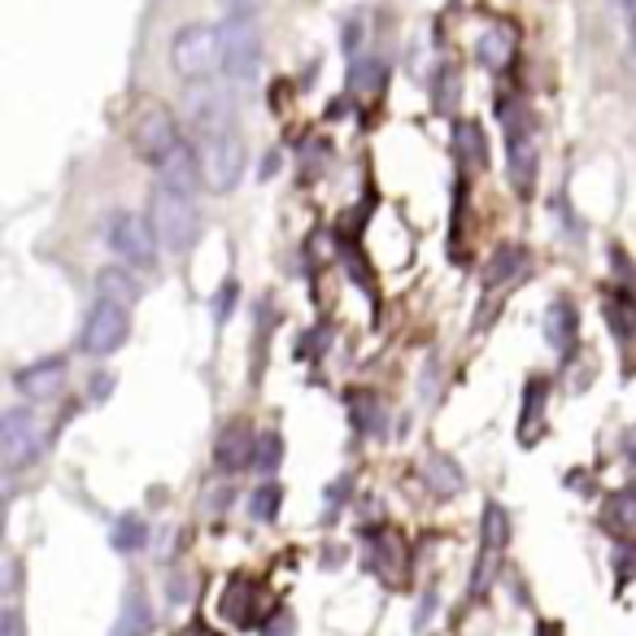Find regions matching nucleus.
<instances>
[{"instance_id":"nucleus-1","label":"nucleus","mask_w":636,"mask_h":636,"mask_svg":"<svg viewBox=\"0 0 636 636\" xmlns=\"http://www.w3.org/2000/svg\"><path fill=\"white\" fill-rule=\"evenodd\" d=\"M170 70L188 83H210L223 70V26H184L170 44Z\"/></svg>"},{"instance_id":"nucleus-2","label":"nucleus","mask_w":636,"mask_h":636,"mask_svg":"<svg viewBox=\"0 0 636 636\" xmlns=\"http://www.w3.org/2000/svg\"><path fill=\"white\" fill-rule=\"evenodd\" d=\"M153 227H157V240L170 249V254H188L197 240H201V210L188 192L179 188H166L157 184L153 188V210H149Z\"/></svg>"},{"instance_id":"nucleus-3","label":"nucleus","mask_w":636,"mask_h":636,"mask_svg":"<svg viewBox=\"0 0 636 636\" xmlns=\"http://www.w3.org/2000/svg\"><path fill=\"white\" fill-rule=\"evenodd\" d=\"M105 240H109V249L127 262V267H153L157 262V227H153V219H144V214H136V210H118V214H109V223H105Z\"/></svg>"},{"instance_id":"nucleus-4","label":"nucleus","mask_w":636,"mask_h":636,"mask_svg":"<svg viewBox=\"0 0 636 636\" xmlns=\"http://www.w3.org/2000/svg\"><path fill=\"white\" fill-rule=\"evenodd\" d=\"M188 122L201 140H214V136H227L236 131V96L219 83H192L188 92Z\"/></svg>"},{"instance_id":"nucleus-5","label":"nucleus","mask_w":636,"mask_h":636,"mask_svg":"<svg viewBox=\"0 0 636 636\" xmlns=\"http://www.w3.org/2000/svg\"><path fill=\"white\" fill-rule=\"evenodd\" d=\"M131 144H136V153H140L149 166H162V162L184 144V136H179V127H175V114L162 109V105H144V109L131 118Z\"/></svg>"},{"instance_id":"nucleus-6","label":"nucleus","mask_w":636,"mask_h":636,"mask_svg":"<svg viewBox=\"0 0 636 636\" xmlns=\"http://www.w3.org/2000/svg\"><path fill=\"white\" fill-rule=\"evenodd\" d=\"M262 70V35L254 17H227L223 22V74L232 83H249Z\"/></svg>"},{"instance_id":"nucleus-7","label":"nucleus","mask_w":636,"mask_h":636,"mask_svg":"<svg viewBox=\"0 0 636 636\" xmlns=\"http://www.w3.org/2000/svg\"><path fill=\"white\" fill-rule=\"evenodd\" d=\"M127 335H131V315H127V306L101 297V302L92 306L87 322H83V353L109 357V353H118V349L127 344Z\"/></svg>"},{"instance_id":"nucleus-8","label":"nucleus","mask_w":636,"mask_h":636,"mask_svg":"<svg viewBox=\"0 0 636 636\" xmlns=\"http://www.w3.org/2000/svg\"><path fill=\"white\" fill-rule=\"evenodd\" d=\"M201 162H205V184L214 192H232L245 179V140L236 131L214 136V140H205Z\"/></svg>"},{"instance_id":"nucleus-9","label":"nucleus","mask_w":636,"mask_h":636,"mask_svg":"<svg viewBox=\"0 0 636 636\" xmlns=\"http://www.w3.org/2000/svg\"><path fill=\"white\" fill-rule=\"evenodd\" d=\"M0 454H4L9 471H22L39 454V419L31 410H22V405L4 410V419H0Z\"/></svg>"},{"instance_id":"nucleus-10","label":"nucleus","mask_w":636,"mask_h":636,"mask_svg":"<svg viewBox=\"0 0 636 636\" xmlns=\"http://www.w3.org/2000/svg\"><path fill=\"white\" fill-rule=\"evenodd\" d=\"M157 175H162V184L166 188H179V192H188V197H197V188L205 184V162H201V153L184 140L162 166H157Z\"/></svg>"},{"instance_id":"nucleus-11","label":"nucleus","mask_w":636,"mask_h":636,"mask_svg":"<svg viewBox=\"0 0 636 636\" xmlns=\"http://www.w3.org/2000/svg\"><path fill=\"white\" fill-rule=\"evenodd\" d=\"M254 454H258V436H254L245 423H227L223 436H219V445H214V462H219V471L236 475V471L254 467Z\"/></svg>"},{"instance_id":"nucleus-12","label":"nucleus","mask_w":636,"mask_h":636,"mask_svg":"<svg viewBox=\"0 0 636 636\" xmlns=\"http://www.w3.org/2000/svg\"><path fill=\"white\" fill-rule=\"evenodd\" d=\"M13 384H17L22 397L48 401V397H57L61 384H66V362H61V357H44V362H35V366H22V370L13 375Z\"/></svg>"},{"instance_id":"nucleus-13","label":"nucleus","mask_w":636,"mask_h":636,"mask_svg":"<svg viewBox=\"0 0 636 636\" xmlns=\"http://www.w3.org/2000/svg\"><path fill=\"white\" fill-rule=\"evenodd\" d=\"M510 184L519 197H528L537 188V144L528 131L519 136V127L510 131Z\"/></svg>"},{"instance_id":"nucleus-14","label":"nucleus","mask_w":636,"mask_h":636,"mask_svg":"<svg viewBox=\"0 0 636 636\" xmlns=\"http://www.w3.org/2000/svg\"><path fill=\"white\" fill-rule=\"evenodd\" d=\"M258 602H262V589L254 580H232L227 593H223V615L240 628H254L258 624Z\"/></svg>"},{"instance_id":"nucleus-15","label":"nucleus","mask_w":636,"mask_h":636,"mask_svg":"<svg viewBox=\"0 0 636 636\" xmlns=\"http://www.w3.org/2000/svg\"><path fill=\"white\" fill-rule=\"evenodd\" d=\"M149 628H153V606H149V598H144V593H127L122 615H118V624H114V636H149Z\"/></svg>"},{"instance_id":"nucleus-16","label":"nucleus","mask_w":636,"mask_h":636,"mask_svg":"<svg viewBox=\"0 0 636 636\" xmlns=\"http://www.w3.org/2000/svg\"><path fill=\"white\" fill-rule=\"evenodd\" d=\"M480 61L484 66H493V70H502L510 57H515V31L510 26H488L484 35H480Z\"/></svg>"},{"instance_id":"nucleus-17","label":"nucleus","mask_w":636,"mask_h":636,"mask_svg":"<svg viewBox=\"0 0 636 636\" xmlns=\"http://www.w3.org/2000/svg\"><path fill=\"white\" fill-rule=\"evenodd\" d=\"M96 288H101L105 302H118V306H131V302L140 297V284H136L131 271H122V267L101 271V275H96Z\"/></svg>"},{"instance_id":"nucleus-18","label":"nucleus","mask_w":636,"mask_h":636,"mask_svg":"<svg viewBox=\"0 0 636 636\" xmlns=\"http://www.w3.org/2000/svg\"><path fill=\"white\" fill-rule=\"evenodd\" d=\"M545 335H550V344L563 349V353L576 344V310H572V302H554V306H550Z\"/></svg>"},{"instance_id":"nucleus-19","label":"nucleus","mask_w":636,"mask_h":636,"mask_svg":"<svg viewBox=\"0 0 636 636\" xmlns=\"http://www.w3.org/2000/svg\"><path fill=\"white\" fill-rule=\"evenodd\" d=\"M480 532H484V550H493V554L506 550V541H510V515L502 510V502H488V506H484Z\"/></svg>"},{"instance_id":"nucleus-20","label":"nucleus","mask_w":636,"mask_h":636,"mask_svg":"<svg viewBox=\"0 0 636 636\" xmlns=\"http://www.w3.org/2000/svg\"><path fill=\"white\" fill-rule=\"evenodd\" d=\"M454 149H458V157H462L467 166H484V162H488V144H484V131H480L475 122H462V127L454 131Z\"/></svg>"},{"instance_id":"nucleus-21","label":"nucleus","mask_w":636,"mask_h":636,"mask_svg":"<svg viewBox=\"0 0 636 636\" xmlns=\"http://www.w3.org/2000/svg\"><path fill=\"white\" fill-rule=\"evenodd\" d=\"M523 262H528V254H523V249H515V245L497 249V258H493V262H488V271H484V288L506 284L510 275H519V271H523Z\"/></svg>"},{"instance_id":"nucleus-22","label":"nucleus","mask_w":636,"mask_h":636,"mask_svg":"<svg viewBox=\"0 0 636 636\" xmlns=\"http://www.w3.org/2000/svg\"><path fill=\"white\" fill-rule=\"evenodd\" d=\"M144 541H149V528H144L140 515H122V519L114 523V550H118V554H131V550H140Z\"/></svg>"},{"instance_id":"nucleus-23","label":"nucleus","mask_w":636,"mask_h":636,"mask_svg":"<svg viewBox=\"0 0 636 636\" xmlns=\"http://www.w3.org/2000/svg\"><path fill=\"white\" fill-rule=\"evenodd\" d=\"M349 410H353L357 432H366V436H379V432H384V414H379V405L370 401V392H353Z\"/></svg>"},{"instance_id":"nucleus-24","label":"nucleus","mask_w":636,"mask_h":636,"mask_svg":"<svg viewBox=\"0 0 636 636\" xmlns=\"http://www.w3.org/2000/svg\"><path fill=\"white\" fill-rule=\"evenodd\" d=\"M280 462H284V436H280V432H262V436H258L254 467H258L262 475H275V471H280Z\"/></svg>"},{"instance_id":"nucleus-25","label":"nucleus","mask_w":636,"mask_h":636,"mask_svg":"<svg viewBox=\"0 0 636 636\" xmlns=\"http://www.w3.org/2000/svg\"><path fill=\"white\" fill-rule=\"evenodd\" d=\"M427 484H432L436 493H458V488H462V471H458V462H449V458H432V462H427Z\"/></svg>"},{"instance_id":"nucleus-26","label":"nucleus","mask_w":636,"mask_h":636,"mask_svg":"<svg viewBox=\"0 0 636 636\" xmlns=\"http://www.w3.org/2000/svg\"><path fill=\"white\" fill-rule=\"evenodd\" d=\"M280 506H284V488L280 484H262L258 493H254V519H262V523H271V519H280Z\"/></svg>"},{"instance_id":"nucleus-27","label":"nucleus","mask_w":636,"mask_h":636,"mask_svg":"<svg viewBox=\"0 0 636 636\" xmlns=\"http://www.w3.org/2000/svg\"><path fill=\"white\" fill-rule=\"evenodd\" d=\"M379 83H384V66L370 61V57H362V61L349 70V87H357V92H375Z\"/></svg>"},{"instance_id":"nucleus-28","label":"nucleus","mask_w":636,"mask_h":636,"mask_svg":"<svg viewBox=\"0 0 636 636\" xmlns=\"http://www.w3.org/2000/svg\"><path fill=\"white\" fill-rule=\"evenodd\" d=\"M611 523L624 528V532H636V488L620 493V497L611 502Z\"/></svg>"},{"instance_id":"nucleus-29","label":"nucleus","mask_w":636,"mask_h":636,"mask_svg":"<svg viewBox=\"0 0 636 636\" xmlns=\"http://www.w3.org/2000/svg\"><path fill=\"white\" fill-rule=\"evenodd\" d=\"M219 4H223V13H227V17H254L267 0H219Z\"/></svg>"},{"instance_id":"nucleus-30","label":"nucleus","mask_w":636,"mask_h":636,"mask_svg":"<svg viewBox=\"0 0 636 636\" xmlns=\"http://www.w3.org/2000/svg\"><path fill=\"white\" fill-rule=\"evenodd\" d=\"M615 567H620L624 580H633L636 576V545H620V550H615Z\"/></svg>"},{"instance_id":"nucleus-31","label":"nucleus","mask_w":636,"mask_h":636,"mask_svg":"<svg viewBox=\"0 0 636 636\" xmlns=\"http://www.w3.org/2000/svg\"><path fill=\"white\" fill-rule=\"evenodd\" d=\"M0 636H22V615L13 606H4V615H0Z\"/></svg>"},{"instance_id":"nucleus-32","label":"nucleus","mask_w":636,"mask_h":636,"mask_svg":"<svg viewBox=\"0 0 636 636\" xmlns=\"http://www.w3.org/2000/svg\"><path fill=\"white\" fill-rule=\"evenodd\" d=\"M109 388H114V379H109V375H96V379H92V397H96V401H101V397H109Z\"/></svg>"},{"instance_id":"nucleus-33","label":"nucleus","mask_w":636,"mask_h":636,"mask_svg":"<svg viewBox=\"0 0 636 636\" xmlns=\"http://www.w3.org/2000/svg\"><path fill=\"white\" fill-rule=\"evenodd\" d=\"M232 293H236V288L227 284V288H223V297H219V318H227V310H232Z\"/></svg>"},{"instance_id":"nucleus-34","label":"nucleus","mask_w":636,"mask_h":636,"mask_svg":"<svg viewBox=\"0 0 636 636\" xmlns=\"http://www.w3.org/2000/svg\"><path fill=\"white\" fill-rule=\"evenodd\" d=\"M624 454H628V462H636V427H628V436H624Z\"/></svg>"},{"instance_id":"nucleus-35","label":"nucleus","mask_w":636,"mask_h":636,"mask_svg":"<svg viewBox=\"0 0 636 636\" xmlns=\"http://www.w3.org/2000/svg\"><path fill=\"white\" fill-rule=\"evenodd\" d=\"M537 636H563V624H541Z\"/></svg>"},{"instance_id":"nucleus-36","label":"nucleus","mask_w":636,"mask_h":636,"mask_svg":"<svg viewBox=\"0 0 636 636\" xmlns=\"http://www.w3.org/2000/svg\"><path fill=\"white\" fill-rule=\"evenodd\" d=\"M628 22H633V52H636V13H628Z\"/></svg>"},{"instance_id":"nucleus-37","label":"nucleus","mask_w":636,"mask_h":636,"mask_svg":"<svg viewBox=\"0 0 636 636\" xmlns=\"http://www.w3.org/2000/svg\"><path fill=\"white\" fill-rule=\"evenodd\" d=\"M620 4H624V9H628V13H636V0H620Z\"/></svg>"},{"instance_id":"nucleus-38","label":"nucleus","mask_w":636,"mask_h":636,"mask_svg":"<svg viewBox=\"0 0 636 636\" xmlns=\"http://www.w3.org/2000/svg\"><path fill=\"white\" fill-rule=\"evenodd\" d=\"M188 636H214V633H205V628H192Z\"/></svg>"}]
</instances>
